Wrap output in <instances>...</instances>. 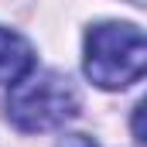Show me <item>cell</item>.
<instances>
[{
  "mask_svg": "<svg viewBox=\"0 0 147 147\" xmlns=\"http://www.w3.org/2000/svg\"><path fill=\"white\" fill-rule=\"evenodd\" d=\"M55 147H99L92 137H86V134H69V137H62Z\"/></svg>",
  "mask_w": 147,
  "mask_h": 147,
  "instance_id": "obj_4",
  "label": "cell"
},
{
  "mask_svg": "<svg viewBox=\"0 0 147 147\" xmlns=\"http://www.w3.org/2000/svg\"><path fill=\"white\" fill-rule=\"evenodd\" d=\"M134 140L144 144V103L134 106Z\"/></svg>",
  "mask_w": 147,
  "mask_h": 147,
  "instance_id": "obj_5",
  "label": "cell"
},
{
  "mask_svg": "<svg viewBox=\"0 0 147 147\" xmlns=\"http://www.w3.org/2000/svg\"><path fill=\"white\" fill-rule=\"evenodd\" d=\"M7 120L24 130V134H45L55 127H65L69 120L79 116V92H75L72 79L62 72H31L17 79L7 92L3 103Z\"/></svg>",
  "mask_w": 147,
  "mask_h": 147,
  "instance_id": "obj_1",
  "label": "cell"
},
{
  "mask_svg": "<svg viewBox=\"0 0 147 147\" xmlns=\"http://www.w3.org/2000/svg\"><path fill=\"white\" fill-rule=\"evenodd\" d=\"M147 41L137 24H96L86 34V75L99 89H127L144 75Z\"/></svg>",
  "mask_w": 147,
  "mask_h": 147,
  "instance_id": "obj_2",
  "label": "cell"
},
{
  "mask_svg": "<svg viewBox=\"0 0 147 147\" xmlns=\"http://www.w3.org/2000/svg\"><path fill=\"white\" fill-rule=\"evenodd\" d=\"M34 69V48L10 28H0V82L14 86Z\"/></svg>",
  "mask_w": 147,
  "mask_h": 147,
  "instance_id": "obj_3",
  "label": "cell"
}]
</instances>
